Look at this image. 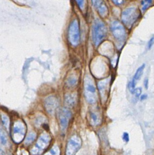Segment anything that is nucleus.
Returning <instances> with one entry per match:
<instances>
[{
  "mask_svg": "<svg viewBox=\"0 0 154 155\" xmlns=\"http://www.w3.org/2000/svg\"><path fill=\"white\" fill-rule=\"evenodd\" d=\"M128 88L130 91V92L132 94H133L135 90V85H134L132 81H130L128 84Z\"/></svg>",
  "mask_w": 154,
  "mask_h": 155,
  "instance_id": "23",
  "label": "nucleus"
},
{
  "mask_svg": "<svg viewBox=\"0 0 154 155\" xmlns=\"http://www.w3.org/2000/svg\"><path fill=\"white\" fill-rule=\"evenodd\" d=\"M122 139L124 141L128 142L129 140V134L127 133H124L122 135Z\"/></svg>",
  "mask_w": 154,
  "mask_h": 155,
  "instance_id": "26",
  "label": "nucleus"
},
{
  "mask_svg": "<svg viewBox=\"0 0 154 155\" xmlns=\"http://www.w3.org/2000/svg\"><path fill=\"white\" fill-rule=\"evenodd\" d=\"M141 92H142V88L141 87H138V88H135V91L133 93L134 96H135V98L138 99L140 96V95L141 94Z\"/></svg>",
  "mask_w": 154,
  "mask_h": 155,
  "instance_id": "21",
  "label": "nucleus"
},
{
  "mask_svg": "<svg viewBox=\"0 0 154 155\" xmlns=\"http://www.w3.org/2000/svg\"><path fill=\"white\" fill-rule=\"evenodd\" d=\"M110 29L116 41L122 44L126 38V32L123 25L118 21H114L111 23Z\"/></svg>",
  "mask_w": 154,
  "mask_h": 155,
  "instance_id": "3",
  "label": "nucleus"
},
{
  "mask_svg": "<svg viewBox=\"0 0 154 155\" xmlns=\"http://www.w3.org/2000/svg\"><path fill=\"white\" fill-rule=\"evenodd\" d=\"M6 140H7V139H6L5 136L4 135L3 132L1 131V144H3V145L5 144Z\"/></svg>",
  "mask_w": 154,
  "mask_h": 155,
  "instance_id": "25",
  "label": "nucleus"
},
{
  "mask_svg": "<svg viewBox=\"0 0 154 155\" xmlns=\"http://www.w3.org/2000/svg\"><path fill=\"white\" fill-rule=\"evenodd\" d=\"M144 87L147 89L148 88V86H149V80L147 78L145 79L144 81Z\"/></svg>",
  "mask_w": 154,
  "mask_h": 155,
  "instance_id": "28",
  "label": "nucleus"
},
{
  "mask_svg": "<svg viewBox=\"0 0 154 155\" xmlns=\"http://www.w3.org/2000/svg\"><path fill=\"white\" fill-rule=\"evenodd\" d=\"M71 112L67 108H62L59 111V121L61 130L64 131L67 128L69 121L71 117Z\"/></svg>",
  "mask_w": 154,
  "mask_h": 155,
  "instance_id": "9",
  "label": "nucleus"
},
{
  "mask_svg": "<svg viewBox=\"0 0 154 155\" xmlns=\"http://www.w3.org/2000/svg\"><path fill=\"white\" fill-rule=\"evenodd\" d=\"M78 7L80 9L83 10L84 5V0H75Z\"/></svg>",
  "mask_w": 154,
  "mask_h": 155,
  "instance_id": "24",
  "label": "nucleus"
},
{
  "mask_svg": "<svg viewBox=\"0 0 154 155\" xmlns=\"http://www.w3.org/2000/svg\"><path fill=\"white\" fill-rule=\"evenodd\" d=\"M145 64H142L140 67H139L138 68V69L136 70L134 76H133V78L132 79V83L134 84V85H136V82L139 80V79L141 78L142 74H143V72H144V70L145 68Z\"/></svg>",
  "mask_w": 154,
  "mask_h": 155,
  "instance_id": "13",
  "label": "nucleus"
},
{
  "mask_svg": "<svg viewBox=\"0 0 154 155\" xmlns=\"http://www.w3.org/2000/svg\"><path fill=\"white\" fill-rule=\"evenodd\" d=\"M50 137L47 133H43L39 137L35 147L31 150L33 155L40 154L49 145L50 142Z\"/></svg>",
  "mask_w": 154,
  "mask_h": 155,
  "instance_id": "6",
  "label": "nucleus"
},
{
  "mask_svg": "<svg viewBox=\"0 0 154 155\" xmlns=\"http://www.w3.org/2000/svg\"><path fill=\"white\" fill-rule=\"evenodd\" d=\"M154 44V36H152L148 41L147 42V49L148 50H150L153 45Z\"/></svg>",
  "mask_w": 154,
  "mask_h": 155,
  "instance_id": "22",
  "label": "nucleus"
},
{
  "mask_svg": "<svg viewBox=\"0 0 154 155\" xmlns=\"http://www.w3.org/2000/svg\"><path fill=\"white\" fill-rule=\"evenodd\" d=\"M109 81H110L109 79H106L101 81L98 83V88L102 98L105 97V95L107 94V91H108L107 89H108V85L109 84Z\"/></svg>",
  "mask_w": 154,
  "mask_h": 155,
  "instance_id": "12",
  "label": "nucleus"
},
{
  "mask_svg": "<svg viewBox=\"0 0 154 155\" xmlns=\"http://www.w3.org/2000/svg\"><path fill=\"white\" fill-rule=\"evenodd\" d=\"M25 133V127L21 121L15 122L13 128V139L16 142H20L24 138Z\"/></svg>",
  "mask_w": 154,
  "mask_h": 155,
  "instance_id": "7",
  "label": "nucleus"
},
{
  "mask_svg": "<svg viewBox=\"0 0 154 155\" xmlns=\"http://www.w3.org/2000/svg\"><path fill=\"white\" fill-rule=\"evenodd\" d=\"M90 119H91V122L92 123L93 125H96L98 123V116L96 115V113H90Z\"/></svg>",
  "mask_w": 154,
  "mask_h": 155,
  "instance_id": "19",
  "label": "nucleus"
},
{
  "mask_svg": "<svg viewBox=\"0 0 154 155\" xmlns=\"http://www.w3.org/2000/svg\"><path fill=\"white\" fill-rule=\"evenodd\" d=\"M35 137H36V134H35L34 133H33V132L30 133L28 134V136H27L26 139H25V143L26 144H29V143H30L31 142H32L34 140V139H35Z\"/></svg>",
  "mask_w": 154,
  "mask_h": 155,
  "instance_id": "18",
  "label": "nucleus"
},
{
  "mask_svg": "<svg viewBox=\"0 0 154 155\" xmlns=\"http://www.w3.org/2000/svg\"><path fill=\"white\" fill-rule=\"evenodd\" d=\"M44 106L47 111L50 114H53L58 106V101L53 96L47 97L44 101Z\"/></svg>",
  "mask_w": 154,
  "mask_h": 155,
  "instance_id": "10",
  "label": "nucleus"
},
{
  "mask_svg": "<svg viewBox=\"0 0 154 155\" xmlns=\"http://www.w3.org/2000/svg\"><path fill=\"white\" fill-rule=\"evenodd\" d=\"M147 94H142V95H141V96H140V99H141V101H143V100L146 99L147 98Z\"/></svg>",
  "mask_w": 154,
  "mask_h": 155,
  "instance_id": "29",
  "label": "nucleus"
},
{
  "mask_svg": "<svg viewBox=\"0 0 154 155\" xmlns=\"http://www.w3.org/2000/svg\"><path fill=\"white\" fill-rule=\"evenodd\" d=\"M68 39L70 43L73 46H76L79 42V23L76 19H74L69 25Z\"/></svg>",
  "mask_w": 154,
  "mask_h": 155,
  "instance_id": "4",
  "label": "nucleus"
},
{
  "mask_svg": "<svg viewBox=\"0 0 154 155\" xmlns=\"http://www.w3.org/2000/svg\"><path fill=\"white\" fill-rule=\"evenodd\" d=\"M139 16V12L135 7H129L125 9L121 14V20L128 28H130L136 21Z\"/></svg>",
  "mask_w": 154,
  "mask_h": 155,
  "instance_id": "2",
  "label": "nucleus"
},
{
  "mask_svg": "<svg viewBox=\"0 0 154 155\" xmlns=\"http://www.w3.org/2000/svg\"><path fill=\"white\" fill-rule=\"evenodd\" d=\"M152 0H142L141 1V9L142 12L146 11L152 4Z\"/></svg>",
  "mask_w": 154,
  "mask_h": 155,
  "instance_id": "15",
  "label": "nucleus"
},
{
  "mask_svg": "<svg viewBox=\"0 0 154 155\" xmlns=\"http://www.w3.org/2000/svg\"><path fill=\"white\" fill-rule=\"evenodd\" d=\"M81 145V139L77 136H72L69 140L66 148V155H75Z\"/></svg>",
  "mask_w": 154,
  "mask_h": 155,
  "instance_id": "8",
  "label": "nucleus"
},
{
  "mask_svg": "<svg viewBox=\"0 0 154 155\" xmlns=\"http://www.w3.org/2000/svg\"><path fill=\"white\" fill-rule=\"evenodd\" d=\"M93 6L97 9L99 15L105 17L108 14V8L103 0H92Z\"/></svg>",
  "mask_w": 154,
  "mask_h": 155,
  "instance_id": "11",
  "label": "nucleus"
},
{
  "mask_svg": "<svg viewBox=\"0 0 154 155\" xmlns=\"http://www.w3.org/2000/svg\"><path fill=\"white\" fill-rule=\"evenodd\" d=\"M107 28L104 22L99 19H95L92 25V40L96 47L105 38Z\"/></svg>",
  "mask_w": 154,
  "mask_h": 155,
  "instance_id": "1",
  "label": "nucleus"
},
{
  "mask_svg": "<svg viewBox=\"0 0 154 155\" xmlns=\"http://www.w3.org/2000/svg\"><path fill=\"white\" fill-rule=\"evenodd\" d=\"M77 83V79L74 76H70L67 81V84L69 87H73Z\"/></svg>",
  "mask_w": 154,
  "mask_h": 155,
  "instance_id": "17",
  "label": "nucleus"
},
{
  "mask_svg": "<svg viewBox=\"0 0 154 155\" xmlns=\"http://www.w3.org/2000/svg\"><path fill=\"white\" fill-rule=\"evenodd\" d=\"M1 119L4 126L8 128L9 126V119L8 117L6 116L5 115H1Z\"/></svg>",
  "mask_w": 154,
  "mask_h": 155,
  "instance_id": "20",
  "label": "nucleus"
},
{
  "mask_svg": "<svg viewBox=\"0 0 154 155\" xmlns=\"http://www.w3.org/2000/svg\"><path fill=\"white\" fill-rule=\"evenodd\" d=\"M44 155H59V149L57 146H54Z\"/></svg>",
  "mask_w": 154,
  "mask_h": 155,
  "instance_id": "16",
  "label": "nucleus"
},
{
  "mask_svg": "<svg viewBox=\"0 0 154 155\" xmlns=\"http://www.w3.org/2000/svg\"><path fill=\"white\" fill-rule=\"evenodd\" d=\"M84 94L89 103L93 104L96 101V88L91 79L88 76L84 79Z\"/></svg>",
  "mask_w": 154,
  "mask_h": 155,
  "instance_id": "5",
  "label": "nucleus"
},
{
  "mask_svg": "<svg viewBox=\"0 0 154 155\" xmlns=\"http://www.w3.org/2000/svg\"><path fill=\"white\" fill-rule=\"evenodd\" d=\"M113 3L117 5H121L123 2H124V1L123 0H112Z\"/></svg>",
  "mask_w": 154,
  "mask_h": 155,
  "instance_id": "27",
  "label": "nucleus"
},
{
  "mask_svg": "<svg viewBox=\"0 0 154 155\" xmlns=\"http://www.w3.org/2000/svg\"><path fill=\"white\" fill-rule=\"evenodd\" d=\"M76 101V96L74 94H67L65 96V102L69 107H73Z\"/></svg>",
  "mask_w": 154,
  "mask_h": 155,
  "instance_id": "14",
  "label": "nucleus"
}]
</instances>
